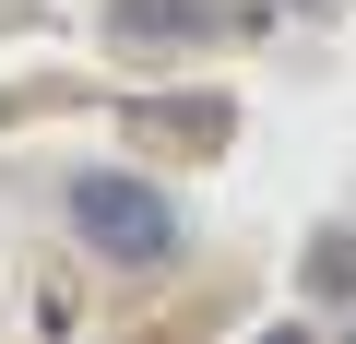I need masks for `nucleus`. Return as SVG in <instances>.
I'll return each instance as SVG.
<instances>
[{
  "mask_svg": "<svg viewBox=\"0 0 356 344\" xmlns=\"http://www.w3.org/2000/svg\"><path fill=\"white\" fill-rule=\"evenodd\" d=\"M72 238H83L95 261L143 273V261L178 249V202H166L154 179H131V166H83V179H72Z\"/></svg>",
  "mask_w": 356,
  "mask_h": 344,
  "instance_id": "nucleus-1",
  "label": "nucleus"
},
{
  "mask_svg": "<svg viewBox=\"0 0 356 344\" xmlns=\"http://www.w3.org/2000/svg\"><path fill=\"white\" fill-rule=\"evenodd\" d=\"M107 36H119L131 60H154V48H191V36H202V0H119V13H107Z\"/></svg>",
  "mask_w": 356,
  "mask_h": 344,
  "instance_id": "nucleus-2",
  "label": "nucleus"
},
{
  "mask_svg": "<svg viewBox=\"0 0 356 344\" xmlns=\"http://www.w3.org/2000/svg\"><path fill=\"white\" fill-rule=\"evenodd\" d=\"M309 297H356V238H321L309 249Z\"/></svg>",
  "mask_w": 356,
  "mask_h": 344,
  "instance_id": "nucleus-3",
  "label": "nucleus"
},
{
  "mask_svg": "<svg viewBox=\"0 0 356 344\" xmlns=\"http://www.w3.org/2000/svg\"><path fill=\"white\" fill-rule=\"evenodd\" d=\"M261 344H309V332H297V320H285V332H261Z\"/></svg>",
  "mask_w": 356,
  "mask_h": 344,
  "instance_id": "nucleus-4",
  "label": "nucleus"
},
{
  "mask_svg": "<svg viewBox=\"0 0 356 344\" xmlns=\"http://www.w3.org/2000/svg\"><path fill=\"white\" fill-rule=\"evenodd\" d=\"M0 119H13V107H0Z\"/></svg>",
  "mask_w": 356,
  "mask_h": 344,
  "instance_id": "nucleus-5",
  "label": "nucleus"
}]
</instances>
